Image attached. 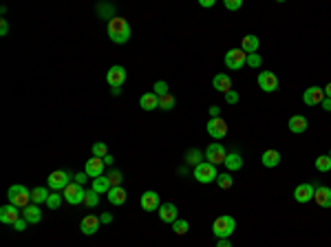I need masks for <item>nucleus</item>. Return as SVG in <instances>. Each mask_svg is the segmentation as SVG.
Returning a JSON list of instances; mask_svg holds the SVG:
<instances>
[{"label": "nucleus", "instance_id": "nucleus-1", "mask_svg": "<svg viewBox=\"0 0 331 247\" xmlns=\"http://www.w3.org/2000/svg\"><path fill=\"white\" fill-rule=\"evenodd\" d=\"M106 33H108L110 42L115 44H126L130 40V25H128L126 18L115 16L108 20V26H106Z\"/></svg>", "mask_w": 331, "mask_h": 247}, {"label": "nucleus", "instance_id": "nucleus-2", "mask_svg": "<svg viewBox=\"0 0 331 247\" xmlns=\"http://www.w3.org/2000/svg\"><path fill=\"white\" fill-rule=\"evenodd\" d=\"M234 229H236V221L232 219V216L223 214V216H216L214 223H212V234H214L216 238H229L234 234Z\"/></svg>", "mask_w": 331, "mask_h": 247}, {"label": "nucleus", "instance_id": "nucleus-3", "mask_svg": "<svg viewBox=\"0 0 331 247\" xmlns=\"http://www.w3.org/2000/svg\"><path fill=\"white\" fill-rule=\"evenodd\" d=\"M7 197H9V203H11V205L25 210V207L31 203V190H26L25 185L16 183V185H11V188L7 190Z\"/></svg>", "mask_w": 331, "mask_h": 247}, {"label": "nucleus", "instance_id": "nucleus-4", "mask_svg": "<svg viewBox=\"0 0 331 247\" xmlns=\"http://www.w3.org/2000/svg\"><path fill=\"white\" fill-rule=\"evenodd\" d=\"M192 176L199 181V183H212V181H216V176H219V172H216V166L210 161H201L199 166H194V172Z\"/></svg>", "mask_w": 331, "mask_h": 247}, {"label": "nucleus", "instance_id": "nucleus-5", "mask_svg": "<svg viewBox=\"0 0 331 247\" xmlns=\"http://www.w3.org/2000/svg\"><path fill=\"white\" fill-rule=\"evenodd\" d=\"M84 192H86V190H84V185L71 181V183L62 190V197L66 198V203H71V205H77V203H84Z\"/></svg>", "mask_w": 331, "mask_h": 247}, {"label": "nucleus", "instance_id": "nucleus-6", "mask_svg": "<svg viewBox=\"0 0 331 247\" xmlns=\"http://www.w3.org/2000/svg\"><path fill=\"white\" fill-rule=\"evenodd\" d=\"M247 62V53L243 51L241 47L238 49H229L228 53H225V66L228 69H232V71H238V69H243V64Z\"/></svg>", "mask_w": 331, "mask_h": 247}, {"label": "nucleus", "instance_id": "nucleus-7", "mask_svg": "<svg viewBox=\"0 0 331 247\" xmlns=\"http://www.w3.org/2000/svg\"><path fill=\"white\" fill-rule=\"evenodd\" d=\"M258 88L263 93H274V91H278V77H276V73H272V71H260L258 73Z\"/></svg>", "mask_w": 331, "mask_h": 247}, {"label": "nucleus", "instance_id": "nucleus-8", "mask_svg": "<svg viewBox=\"0 0 331 247\" xmlns=\"http://www.w3.org/2000/svg\"><path fill=\"white\" fill-rule=\"evenodd\" d=\"M71 172L69 170H55V172H51V174L47 176L49 179V188L51 190H64L66 185L71 183Z\"/></svg>", "mask_w": 331, "mask_h": 247}, {"label": "nucleus", "instance_id": "nucleus-9", "mask_svg": "<svg viewBox=\"0 0 331 247\" xmlns=\"http://www.w3.org/2000/svg\"><path fill=\"white\" fill-rule=\"evenodd\" d=\"M106 82H108L110 88H122V84L126 82V69L119 64L110 66L108 73H106Z\"/></svg>", "mask_w": 331, "mask_h": 247}, {"label": "nucleus", "instance_id": "nucleus-10", "mask_svg": "<svg viewBox=\"0 0 331 247\" xmlns=\"http://www.w3.org/2000/svg\"><path fill=\"white\" fill-rule=\"evenodd\" d=\"M207 135L212 139H223L228 135V124H225L223 117H216V119H207Z\"/></svg>", "mask_w": 331, "mask_h": 247}, {"label": "nucleus", "instance_id": "nucleus-11", "mask_svg": "<svg viewBox=\"0 0 331 247\" xmlns=\"http://www.w3.org/2000/svg\"><path fill=\"white\" fill-rule=\"evenodd\" d=\"M322 99H325V88H320V86H309V88H305V93H303V101L307 106H320L322 104Z\"/></svg>", "mask_w": 331, "mask_h": 247}, {"label": "nucleus", "instance_id": "nucleus-12", "mask_svg": "<svg viewBox=\"0 0 331 247\" xmlns=\"http://www.w3.org/2000/svg\"><path fill=\"white\" fill-rule=\"evenodd\" d=\"M139 205H141V210H146V212H157L159 207H161L159 194L154 192V190H146L139 198Z\"/></svg>", "mask_w": 331, "mask_h": 247}, {"label": "nucleus", "instance_id": "nucleus-13", "mask_svg": "<svg viewBox=\"0 0 331 247\" xmlns=\"http://www.w3.org/2000/svg\"><path fill=\"white\" fill-rule=\"evenodd\" d=\"M225 157H228V152H225V148L219 144V141H214V144L207 146L205 159H207L210 163H214V166H219V163H225Z\"/></svg>", "mask_w": 331, "mask_h": 247}, {"label": "nucleus", "instance_id": "nucleus-14", "mask_svg": "<svg viewBox=\"0 0 331 247\" xmlns=\"http://www.w3.org/2000/svg\"><path fill=\"white\" fill-rule=\"evenodd\" d=\"M16 221H20V207H16V205H2L0 207V223H4V225H13Z\"/></svg>", "mask_w": 331, "mask_h": 247}, {"label": "nucleus", "instance_id": "nucleus-15", "mask_svg": "<svg viewBox=\"0 0 331 247\" xmlns=\"http://www.w3.org/2000/svg\"><path fill=\"white\" fill-rule=\"evenodd\" d=\"M313 192H316V188H313L311 183H300V185H296V190H294L296 203H309V201H313Z\"/></svg>", "mask_w": 331, "mask_h": 247}, {"label": "nucleus", "instance_id": "nucleus-16", "mask_svg": "<svg viewBox=\"0 0 331 247\" xmlns=\"http://www.w3.org/2000/svg\"><path fill=\"white\" fill-rule=\"evenodd\" d=\"M100 225H102L100 216L88 214V216H84V219H82V223H79V229H82V234H84V236H93V234H97Z\"/></svg>", "mask_w": 331, "mask_h": 247}, {"label": "nucleus", "instance_id": "nucleus-17", "mask_svg": "<svg viewBox=\"0 0 331 247\" xmlns=\"http://www.w3.org/2000/svg\"><path fill=\"white\" fill-rule=\"evenodd\" d=\"M104 168H106L104 159L93 157V159H88V161H86V166H84V172H86L88 176H93V179H97V176L104 174Z\"/></svg>", "mask_w": 331, "mask_h": 247}, {"label": "nucleus", "instance_id": "nucleus-18", "mask_svg": "<svg viewBox=\"0 0 331 247\" xmlns=\"http://www.w3.org/2000/svg\"><path fill=\"white\" fill-rule=\"evenodd\" d=\"M313 188H316V192H313L316 205L331 207V188H327V185H313Z\"/></svg>", "mask_w": 331, "mask_h": 247}, {"label": "nucleus", "instance_id": "nucleus-19", "mask_svg": "<svg viewBox=\"0 0 331 247\" xmlns=\"http://www.w3.org/2000/svg\"><path fill=\"white\" fill-rule=\"evenodd\" d=\"M157 214H159V219L163 221V223H175L177 221V214H179V210H177V205L175 203H161V207L157 210Z\"/></svg>", "mask_w": 331, "mask_h": 247}, {"label": "nucleus", "instance_id": "nucleus-20", "mask_svg": "<svg viewBox=\"0 0 331 247\" xmlns=\"http://www.w3.org/2000/svg\"><path fill=\"white\" fill-rule=\"evenodd\" d=\"M307 126H309V122L303 115H291L289 122H287V128H289V132H294V135H303V132L307 130Z\"/></svg>", "mask_w": 331, "mask_h": 247}, {"label": "nucleus", "instance_id": "nucleus-21", "mask_svg": "<svg viewBox=\"0 0 331 247\" xmlns=\"http://www.w3.org/2000/svg\"><path fill=\"white\" fill-rule=\"evenodd\" d=\"M22 219H25L26 223L35 225V223H40V221H42V210H40L35 203H29V205L22 210Z\"/></svg>", "mask_w": 331, "mask_h": 247}, {"label": "nucleus", "instance_id": "nucleus-22", "mask_svg": "<svg viewBox=\"0 0 331 247\" xmlns=\"http://www.w3.org/2000/svg\"><path fill=\"white\" fill-rule=\"evenodd\" d=\"M212 86L216 88L219 93H229L232 91V79H229V75H225V73H219V75H214V79H212Z\"/></svg>", "mask_w": 331, "mask_h": 247}, {"label": "nucleus", "instance_id": "nucleus-23", "mask_svg": "<svg viewBox=\"0 0 331 247\" xmlns=\"http://www.w3.org/2000/svg\"><path fill=\"white\" fill-rule=\"evenodd\" d=\"M126 198H128V194H126V190H124L122 185H117V188H110V190H108V201H110V205H124V203H126Z\"/></svg>", "mask_w": 331, "mask_h": 247}, {"label": "nucleus", "instance_id": "nucleus-24", "mask_svg": "<svg viewBox=\"0 0 331 247\" xmlns=\"http://www.w3.org/2000/svg\"><path fill=\"white\" fill-rule=\"evenodd\" d=\"M241 49L250 55V53H258V49H260V40L256 38V35H243V40H241Z\"/></svg>", "mask_w": 331, "mask_h": 247}, {"label": "nucleus", "instance_id": "nucleus-25", "mask_svg": "<svg viewBox=\"0 0 331 247\" xmlns=\"http://www.w3.org/2000/svg\"><path fill=\"white\" fill-rule=\"evenodd\" d=\"M260 163H263L265 168H276L278 163H280V152H278V150H274V148L265 150L263 157H260Z\"/></svg>", "mask_w": 331, "mask_h": 247}, {"label": "nucleus", "instance_id": "nucleus-26", "mask_svg": "<svg viewBox=\"0 0 331 247\" xmlns=\"http://www.w3.org/2000/svg\"><path fill=\"white\" fill-rule=\"evenodd\" d=\"M243 168V157L238 152H228V157H225V170L228 172H236Z\"/></svg>", "mask_w": 331, "mask_h": 247}, {"label": "nucleus", "instance_id": "nucleus-27", "mask_svg": "<svg viewBox=\"0 0 331 247\" xmlns=\"http://www.w3.org/2000/svg\"><path fill=\"white\" fill-rule=\"evenodd\" d=\"M139 106L144 110H154V108H159V97L154 95L153 91L150 93H144V95L139 97Z\"/></svg>", "mask_w": 331, "mask_h": 247}, {"label": "nucleus", "instance_id": "nucleus-28", "mask_svg": "<svg viewBox=\"0 0 331 247\" xmlns=\"http://www.w3.org/2000/svg\"><path fill=\"white\" fill-rule=\"evenodd\" d=\"M91 190H95L97 194H108V190H110V181H108V176L102 174V176H97V179H93Z\"/></svg>", "mask_w": 331, "mask_h": 247}, {"label": "nucleus", "instance_id": "nucleus-29", "mask_svg": "<svg viewBox=\"0 0 331 247\" xmlns=\"http://www.w3.org/2000/svg\"><path fill=\"white\" fill-rule=\"evenodd\" d=\"M47 198H49V190L47 188H33L31 190V203H35V205H40V203H47Z\"/></svg>", "mask_w": 331, "mask_h": 247}, {"label": "nucleus", "instance_id": "nucleus-30", "mask_svg": "<svg viewBox=\"0 0 331 247\" xmlns=\"http://www.w3.org/2000/svg\"><path fill=\"white\" fill-rule=\"evenodd\" d=\"M216 185H219L221 190H229L234 185V176L232 172H221L219 176H216Z\"/></svg>", "mask_w": 331, "mask_h": 247}, {"label": "nucleus", "instance_id": "nucleus-31", "mask_svg": "<svg viewBox=\"0 0 331 247\" xmlns=\"http://www.w3.org/2000/svg\"><path fill=\"white\" fill-rule=\"evenodd\" d=\"M316 170L318 172H329L331 170V157L329 154H320V157H316Z\"/></svg>", "mask_w": 331, "mask_h": 247}, {"label": "nucleus", "instance_id": "nucleus-32", "mask_svg": "<svg viewBox=\"0 0 331 247\" xmlns=\"http://www.w3.org/2000/svg\"><path fill=\"white\" fill-rule=\"evenodd\" d=\"M97 203H100V194H97L95 190H86V192H84V205L97 207Z\"/></svg>", "mask_w": 331, "mask_h": 247}, {"label": "nucleus", "instance_id": "nucleus-33", "mask_svg": "<svg viewBox=\"0 0 331 247\" xmlns=\"http://www.w3.org/2000/svg\"><path fill=\"white\" fill-rule=\"evenodd\" d=\"M175 104H177V99L168 93V95H163V97H159V108L161 110H172L175 108Z\"/></svg>", "mask_w": 331, "mask_h": 247}, {"label": "nucleus", "instance_id": "nucleus-34", "mask_svg": "<svg viewBox=\"0 0 331 247\" xmlns=\"http://www.w3.org/2000/svg\"><path fill=\"white\" fill-rule=\"evenodd\" d=\"M188 229H190V223H188V221H183V219H177L175 223H172V232L179 234V236H183Z\"/></svg>", "mask_w": 331, "mask_h": 247}, {"label": "nucleus", "instance_id": "nucleus-35", "mask_svg": "<svg viewBox=\"0 0 331 247\" xmlns=\"http://www.w3.org/2000/svg\"><path fill=\"white\" fill-rule=\"evenodd\" d=\"M93 157H100V159H104L106 154H108V146L104 144V141H97V144H93Z\"/></svg>", "mask_w": 331, "mask_h": 247}, {"label": "nucleus", "instance_id": "nucleus-36", "mask_svg": "<svg viewBox=\"0 0 331 247\" xmlns=\"http://www.w3.org/2000/svg\"><path fill=\"white\" fill-rule=\"evenodd\" d=\"M62 198H64L62 194H55V192H53V194H49V198H47L49 210H57V207L62 205Z\"/></svg>", "mask_w": 331, "mask_h": 247}, {"label": "nucleus", "instance_id": "nucleus-37", "mask_svg": "<svg viewBox=\"0 0 331 247\" xmlns=\"http://www.w3.org/2000/svg\"><path fill=\"white\" fill-rule=\"evenodd\" d=\"M106 176H108V181H110V188H117V185H122V181H124V176L119 170H110Z\"/></svg>", "mask_w": 331, "mask_h": 247}, {"label": "nucleus", "instance_id": "nucleus-38", "mask_svg": "<svg viewBox=\"0 0 331 247\" xmlns=\"http://www.w3.org/2000/svg\"><path fill=\"white\" fill-rule=\"evenodd\" d=\"M185 161H188L190 166H199V163H201V152H199L197 148L188 150V154H185Z\"/></svg>", "mask_w": 331, "mask_h": 247}, {"label": "nucleus", "instance_id": "nucleus-39", "mask_svg": "<svg viewBox=\"0 0 331 247\" xmlns=\"http://www.w3.org/2000/svg\"><path fill=\"white\" fill-rule=\"evenodd\" d=\"M247 66H252V69H260V64H263V57L258 55V53H250L247 55V62H245Z\"/></svg>", "mask_w": 331, "mask_h": 247}, {"label": "nucleus", "instance_id": "nucleus-40", "mask_svg": "<svg viewBox=\"0 0 331 247\" xmlns=\"http://www.w3.org/2000/svg\"><path fill=\"white\" fill-rule=\"evenodd\" d=\"M154 95H157V97H163V95H168V84L166 82H163V79H159V82H154Z\"/></svg>", "mask_w": 331, "mask_h": 247}, {"label": "nucleus", "instance_id": "nucleus-41", "mask_svg": "<svg viewBox=\"0 0 331 247\" xmlns=\"http://www.w3.org/2000/svg\"><path fill=\"white\" fill-rule=\"evenodd\" d=\"M223 4L228 11H236V9L243 7V0H223Z\"/></svg>", "mask_w": 331, "mask_h": 247}, {"label": "nucleus", "instance_id": "nucleus-42", "mask_svg": "<svg viewBox=\"0 0 331 247\" xmlns=\"http://www.w3.org/2000/svg\"><path fill=\"white\" fill-rule=\"evenodd\" d=\"M225 101H228V104H238V93L234 91H229V93H225Z\"/></svg>", "mask_w": 331, "mask_h": 247}, {"label": "nucleus", "instance_id": "nucleus-43", "mask_svg": "<svg viewBox=\"0 0 331 247\" xmlns=\"http://www.w3.org/2000/svg\"><path fill=\"white\" fill-rule=\"evenodd\" d=\"M26 221L25 219H20V221H16V223H13V229H16V232H25V227H26Z\"/></svg>", "mask_w": 331, "mask_h": 247}, {"label": "nucleus", "instance_id": "nucleus-44", "mask_svg": "<svg viewBox=\"0 0 331 247\" xmlns=\"http://www.w3.org/2000/svg\"><path fill=\"white\" fill-rule=\"evenodd\" d=\"M73 179H75V183L84 185V181L88 179V174H86V172H77V174H73Z\"/></svg>", "mask_w": 331, "mask_h": 247}, {"label": "nucleus", "instance_id": "nucleus-45", "mask_svg": "<svg viewBox=\"0 0 331 247\" xmlns=\"http://www.w3.org/2000/svg\"><path fill=\"white\" fill-rule=\"evenodd\" d=\"M100 221L104 225H108V223H113V214L110 212H102V216H100Z\"/></svg>", "mask_w": 331, "mask_h": 247}, {"label": "nucleus", "instance_id": "nucleus-46", "mask_svg": "<svg viewBox=\"0 0 331 247\" xmlns=\"http://www.w3.org/2000/svg\"><path fill=\"white\" fill-rule=\"evenodd\" d=\"M221 117V108L219 106H210V119H216Z\"/></svg>", "mask_w": 331, "mask_h": 247}, {"label": "nucleus", "instance_id": "nucleus-47", "mask_svg": "<svg viewBox=\"0 0 331 247\" xmlns=\"http://www.w3.org/2000/svg\"><path fill=\"white\" fill-rule=\"evenodd\" d=\"M7 31H9V22L2 20L0 22V35H7Z\"/></svg>", "mask_w": 331, "mask_h": 247}, {"label": "nucleus", "instance_id": "nucleus-48", "mask_svg": "<svg viewBox=\"0 0 331 247\" xmlns=\"http://www.w3.org/2000/svg\"><path fill=\"white\" fill-rule=\"evenodd\" d=\"M320 106H322V110H327V113H329V110H331V99H329V97H325Z\"/></svg>", "mask_w": 331, "mask_h": 247}, {"label": "nucleus", "instance_id": "nucleus-49", "mask_svg": "<svg viewBox=\"0 0 331 247\" xmlns=\"http://www.w3.org/2000/svg\"><path fill=\"white\" fill-rule=\"evenodd\" d=\"M216 247H232V243H229V238H221V241L216 243Z\"/></svg>", "mask_w": 331, "mask_h": 247}, {"label": "nucleus", "instance_id": "nucleus-50", "mask_svg": "<svg viewBox=\"0 0 331 247\" xmlns=\"http://www.w3.org/2000/svg\"><path fill=\"white\" fill-rule=\"evenodd\" d=\"M199 4H201V7H214V0H199Z\"/></svg>", "mask_w": 331, "mask_h": 247}, {"label": "nucleus", "instance_id": "nucleus-51", "mask_svg": "<svg viewBox=\"0 0 331 247\" xmlns=\"http://www.w3.org/2000/svg\"><path fill=\"white\" fill-rule=\"evenodd\" d=\"M113 161H115L113 154H106V157H104V163H106V166H113Z\"/></svg>", "mask_w": 331, "mask_h": 247}, {"label": "nucleus", "instance_id": "nucleus-52", "mask_svg": "<svg viewBox=\"0 0 331 247\" xmlns=\"http://www.w3.org/2000/svg\"><path fill=\"white\" fill-rule=\"evenodd\" d=\"M325 97H329V99H331V82L325 86Z\"/></svg>", "mask_w": 331, "mask_h": 247}, {"label": "nucleus", "instance_id": "nucleus-53", "mask_svg": "<svg viewBox=\"0 0 331 247\" xmlns=\"http://www.w3.org/2000/svg\"><path fill=\"white\" fill-rule=\"evenodd\" d=\"M329 157H331V150H329Z\"/></svg>", "mask_w": 331, "mask_h": 247}]
</instances>
